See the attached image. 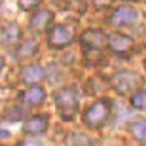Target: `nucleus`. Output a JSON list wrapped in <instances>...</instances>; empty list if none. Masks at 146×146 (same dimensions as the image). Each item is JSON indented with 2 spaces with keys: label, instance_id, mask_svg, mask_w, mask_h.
Instances as JSON below:
<instances>
[{
  "label": "nucleus",
  "instance_id": "nucleus-1",
  "mask_svg": "<svg viewBox=\"0 0 146 146\" xmlns=\"http://www.w3.org/2000/svg\"><path fill=\"white\" fill-rule=\"evenodd\" d=\"M110 112H112V103H110L108 99H101V101L91 104L84 112V123L89 129H97V127H101V125H104L108 121Z\"/></svg>",
  "mask_w": 146,
  "mask_h": 146
},
{
  "label": "nucleus",
  "instance_id": "nucleus-13",
  "mask_svg": "<svg viewBox=\"0 0 146 146\" xmlns=\"http://www.w3.org/2000/svg\"><path fill=\"white\" fill-rule=\"evenodd\" d=\"M38 51V42L34 38H29L19 46L17 49V59H29V57H34Z\"/></svg>",
  "mask_w": 146,
  "mask_h": 146
},
{
  "label": "nucleus",
  "instance_id": "nucleus-2",
  "mask_svg": "<svg viewBox=\"0 0 146 146\" xmlns=\"http://www.w3.org/2000/svg\"><path fill=\"white\" fill-rule=\"evenodd\" d=\"M55 106L63 119H72L78 112V95L72 87H63L53 95Z\"/></svg>",
  "mask_w": 146,
  "mask_h": 146
},
{
  "label": "nucleus",
  "instance_id": "nucleus-12",
  "mask_svg": "<svg viewBox=\"0 0 146 146\" xmlns=\"http://www.w3.org/2000/svg\"><path fill=\"white\" fill-rule=\"evenodd\" d=\"M108 46L116 53H127L133 46V40L129 36H123V34H114V36L108 38Z\"/></svg>",
  "mask_w": 146,
  "mask_h": 146
},
{
  "label": "nucleus",
  "instance_id": "nucleus-14",
  "mask_svg": "<svg viewBox=\"0 0 146 146\" xmlns=\"http://www.w3.org/2000/svg\"><path fill=\"white\" fill-rule=\"evenodd\" d=\"M68 146H97V142L86 137L84 133H74L68 137Z\"/></svg>",
  "mask_w": 146,
  "mask_h": 146
},
{
  "label": "nucleus",
  "instance_id": "nucleus-6",
  "mask_svg": "<svg viewBox=\"0 0 146 146\" xmlns=\"http://www.w3.org/2000/svg\"><path fill=\"white\" fill-rule=\"evenodd\" d=\"M0 40L4 48H15L21 44V29L17 23H6L0 31Z\"/></svg>",
  "mask_w": 146,
  "mask_h": 146
},
{
  "label": "nucleus",
  "instance_id": "nucleus-7",
  "mask_svg": "<svg viewBox=\"0 0 146 146\" xmlns=\"http://www.w3.org/2000/svg\"><path fill=\"white\" fill-rule=\"evenodd\" d=\"M49 125V118L46 114H36L33 118H29L25 123H23V133L25 135H42L46 133Z\"/></svg>",
  "mask_w": 146,
  "mask_h": 146
},
{
  "label": "nucleus",
  "instance_id": "nucleus-23",
  "mask_svg": "<svg viewBox=\"0 0 146 146\" xmlns=\"http://www.w3.org/2000/svg\"><path fill=\"white\" fill-rule=\"evenodd\" d=\"M2 2H4V0H0V8H2Z\"/></svg>",
  "mask_w": 146,
  "mask_h": 146
},
{
  "label": "nucleus",
  "instance_id": "nucleus-17",
  "mask_svg": "<svg viewBox=\"0 0 146 146\" xmlns=\"http://www.w3.org/2000/svg\"><path fill=\"white\" fill-rule=\"evenodd\" d=\"M23 116H25V110H23V108H10V110H8V116H6V119L17 121V119H21Z\"/></svg>",
  "mask_w": 146,
  "mask_h": 146
},
{
  "label": "nucleus",
  "instance_id": "nucleus-18",
  "mask_svg": "<svg viewBox=\"0 0 146 146\" xmlns=\"http://www.w3.org/2000/svg\"><path fill=\"white\" fill-rule=\"evenodd\" d=\"M17 4L21 10H34L40 6V0H17Z\"/></svg>",
  "mask_w": 146,
  "mask_h": 146
},
{
  "label": "nucleus",
  "instance_id": "nucleus-5",
  "mask_svg": "<svg viewBox=\"0 0 146 146\" xmlns=\"http://www.w3.org/2000/svg\"><path fill=\"white\" fill-rule=\"evenodd\" d=\"M82 44L84 48H91V49H104L108 46V36L103 33V31H97V29H89L82 34Z\"/></svg>",
  "mask_w": 146,
  "mask_h": 146
},
{
  "label": "nucleus",
  "instance_id": "nucleus-10",
  "mask_svg": "<svg viewBox=\"0 0 146 146\" xmlns=\"http://www.w3.org/2000/svg\"><path fill=\"white\" fill-rule=\"evenodd\" d=\"M44 99H46V91L42 86H31L21 93V101L27 106H36V104L44 103Z\"/></svg>",
  "mask_w": 146,
  "mask_h": 146
},
{
  "label": "nucleus",
  "instance_id": "nucleus-3",
  "mask_svg": "<svg viewBox=\"0 0 146 146\" xmlns=\"http://www.w3.org/2000/svg\"><path fill=\"white\" fill-rule=\"evenodd\" d=\"M142 84V78L137 72H129V70H121L118 74H114L112 78V86L114 89L121 95H131V93L139 89V86Z\"/></svg>",
  "mask_w": 146,
  "mask_h": 146
},
{
  "label": "nucleus",
  "instance_id": "nucleus-20",
  "mask_svg": "<svg viewBox=\"0 0 146 146\" xmlns=\"http://www.w3.org/2000/svg\"><path fill=\"white\" fill-rule=\"evenodd\" d=\"M93 2H95V4H97V6H103V4H106L108 0H93Z\"/></svg>",
  "mask_w": 146,
  "mask_h": 146
},
{
  "label": "nucleus",
  "instance_id": "nucleus-11",
  "mask_svg": "<svg viewBox=\"0 0 146 146\" xmlns=\"http://www.w3.org/2000/svg\"><path fill=\"white\" fill-rule=\"evenodd\" d=\"M21 78H23V82H27V84H40V82L46 78V70H44L40 65H29V66L23 68Z\"/></svg>",
  "mask_w": 146,
  "mask_h": 146
},
{
  "label": "nucleus",
  "instance_id": "nucleus-19",
  "mask_svg": "<svg viewBox=\"0 0 146 146\" xmlns=\"http://www.w3.org/2000/svg\"><path fill=\"white\" fill-rule=\"evenodd\" d=\"M17 146H42V142H40V141H36V139H29V141L19 142Z\"/></svg>",
  "mask_w": 146,
  "mask_h": 146
},
{
  "label": "nucleus",
  "instance_id": "nucleus-9",
  "mask_svg": "<svg viewBox=\"0 0 146 146\" xmlns=\"http://www.w3.org/2000/svg\"><path fill=\"white\" fill-rule=\"evenodd\" d=\"M51 23H53V13L49 10H36L31 17V29L36 31V33L48 31Z\"/></svg>",
  "mask_w": 146,
  "mask_h": 146
},
{
  "label": "nucleus",
  "instance_id": "nucleus-22",
  "mask_svg": "<svg viewBox=\"0 0 146 146\" xmlns=\"http://www.w3.org/2000/svg\"><path fill=\"white\" fill-rule=\"evenodd\" d=\"M2 66H4V59H2V55H0V70H2Z\"/></svg>",
  "mask_w": 146,
  "mask_h": 146
},
{
  "label": "nucleus",
  "instance_id": "nucleus-15",
  "mask_svg": "<svg viewBox=\"0 0 146 146\" xmlns=\"http://www.w3.org/2000/svg\"><path fill=\"white\" fill-rule=\"evenodd\" d=\"M131 133L135 139L139 141H146V119H141V121H135L131 125Z\"/></svg>",
  "mask_w": 146,
  "mask_h": 146
},
{
  "label": "nucleus",
  "instance_id": "nucleus-8",
  "mask_svg": "<svg viewBox=\"0 0 146 146\" xmlns=\"http://www.w3.org/2000/svg\"><path fill=\"white\" fill-rule=\"evenodd\" d=\"M137 17H139V11H137L135 8H131V6H123V8H118V10L112 13L110 23H112L114 27H123V25H131V23H135Z\"/></svg>",
  "mask_w": 146,
  "mask_h": 146
},
{
  "label": "nucleus",
  "instance_id": "nucleus-16",
  "mask_svg": "<svg viewBox=\"0 0 146 146\" xmlns=\"http://www.w3.org/2000/svg\"><path fill=\"white\" fill-rule=\"evenodd\" d=\"M131 104L139 110H146V91H137L131 97Z\"/></svg>",
  "mask_w": 146,
  "mask_h": 146
},
{
  "label": "nucleus",
  "instance_id": "nucleus-21",
  "mask_svg": "<svg viewBox=\"0 0 146 146\" xmlns=\"http://www.w3.org/2000/svg\"><path fill=\"white\" fill-rule=\"evenodd\" d=\"M2 131H4V129H0V139H6V137H10V133H8V131H6V133H2Z\"/></svg>",
  "mask_w": 146,
  "mask_h": 146
},
{
  "label": "nucleus",
  "instance_id": "nucleus-4",
  "mask_svg": "<svg viewBox=\"0 0 146 146\" xmlns=\"http://www.w3.org/2000/svg\"><path fill=\"white\" fill-rule=\"evenodd\" d=\"M72 36H74L72 29L65 27V25H55L49 31V46L51 48H57V49L65 48V46H68L72 42Z\"/></svg>",
  "mask_w": 146,
  "mask_h": 146
}]
</instances>
